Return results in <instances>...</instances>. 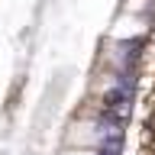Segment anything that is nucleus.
Returning a JSON list of instances; mask_svg holds the SVG:
<instances>
[{"instance_id": "obj_1", "label": "nucleus", "mask_w": 155, "mask_h": 155, "mask_svg": "<svg viewBox=\"0 0 155 155\" xmlns=\"http://www.w3.org/2000/svg\"><path fill=\"white\" fill-rule=\"evenodd\" d=\"M145 32H149V16H136V13H123L120 10V16L107 29V39L110 42H120V45H133Z\"/></svg>"}, {"instance_id": "obj_2", "label": "nucleus", "mask_w": 155, "mask_h": 155, "mask_svg": "<svg viewBox=\"0 0 155 155\" xmlns=\"http://www.w3.org/2000/svg\"><path fill=\"white\" fill-rule=\"evenodd\" d=\"M61 155H104L100 149H65Z\"/></svg>"}]
</instances>
